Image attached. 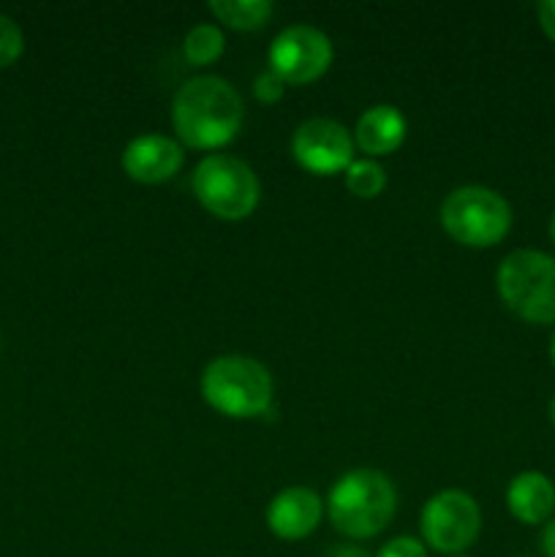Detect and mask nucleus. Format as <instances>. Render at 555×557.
I'll return each mask as SVG.
<instances>
[{
	"label": "nucleus",
	"instance_id": "nucleus-1",
	"mask_svg": "<svg viewBox=\"0 0 555 557\" xmlns=\"http://www.w3.org/2000/svg\"><path fill=\"white\" fill-rule=\"evenodd\" d=\"M245 107L223 76H194L172 98V125L180 141L194 150H218L239 134Z\"/></svg>",
	"mask_w": 555,
	"mask_h": 557
},
{
	"label": "nucleus",
	"instance_id": "nucleus-2",
	"mask_svg": "<svg viewBox=\"0 0 555 557\" xmlns=\"http://www.w3.org/2000/svg\"><path fill=\"white\" fill-rule=\"evenodd\" d=\"M397 509V490L386 473L375 468L348 471L326 495V515L337 533L365 542L384 531Z\"/></svg>",
	"mask_w": 555,
	"mask_h": 557
},
{
	"label": "nucleus",
	"instance_id": "nucleus-3",
	"mask_svg": "<svg viewBox=\"0 0 555 557\" xmlns=\"http://www.w3.org/2000/svg\"><path fill=\"white\" fill-rule=\"evenodd\" d=\"M201 397L229 419H256L272 406V375L256 359L223 354L201 373Z\"/></svg>",
	"mask_w": 555,
	"mask_h": 557
},
{
	"label": "nucleus",
	"instance_id": "nucleus-4",
	"mask_svg": "<svg viewBox=\"0 0 555 557\" xmlns=\"http://www.w3.org/2000/svg\"><path fill=\"white\" fill-rule=\"evenodd\" d=\"M495 288L528 324H555V259L533 248L511 250L495 272Z\"/></svg>",
	"mask_w": 555,
	"mask_h": 557
},
{
	"label": "nucleus",
	"instance_id": "nucleus-5",
	"mask_svg": "<svg viewBox=\"0 0 555 557\" xmlns=\"http://www.w3.org/2000/svg\"><path fill=\"white\" fill-rule=\"evenodd\" d=\"M199 205L221 221H243L259 207L261 185L254 169L226 152L201 158L190 177Z\"/></svg>",
	"mask_w": 555,
	"mask_h": 557
},
{
	"label": "nucleus",
	"instance_id": "nucleus-6",
	"mask_svg": "<svg viewBox=\"0 0 555 557\" xmlns=\"http://www.w3.org/2000/svg\"><path fill=\"white\" fill-rule=\"evenodd\" d=\"M441 226L466 248H493L509 234L511 207L498 190L462 185L441 205Z\"/></svg>",
	"mask_w": 555,
	"mask_h": 557
},
{
	"label": "nucleus",
	"instance_id": "nucleus-7",
	"mask_svg": "<svg viewBox=\"0 0 555 557\" xmlns=\"http://www.w3.org/2000/svg\"><path fill=\"white\" fill-rule=\"evenodd\" d=\"M419 528L424 547L449 557L462 555L479 539L482 511L466 490H441L424 504Z\"/></svg>",
	"mask_w": 555,
	"mask_h": 557
},
{
	"label": "nucleus",
	"instance_id": "nucleus-8",
	"mask_svg": "<svg viewBox=\"0 0 555 557\" xmlns=\"http://www.w3.org/2000/svg\"><path fill=\"white\" fill-rule=\"evenodd\" d=\"M332 41L313 25H288L272 38L270 71L286 85H310L321 79L332 65Z\"/></svg>",
	"mask_w": 555,
	"mask_h": 557
},
{
	"label": "nucleus",
	"instance_id": "nucleus-9",
	"mask_svg": "<svg viewBox=\"0 0 555 557\" xmlns=\"http://www.w3.org/2000/svg\"><path fill=\"white\" fill-rule=\"evenodd\" d=\"M354 136L330 117H310L294 131L292 156L313 174H341L354 161Z\"/></svg>",
	"mask_w": 555,
	"mask_h": 557
},
{
	"label": "nucleus",
	"instance_id": "nucleus-10",
	"mask_svg": "<svg viewBox=\"0 0 555 557\" xmlns=\"http://www.w3.org/2000/svg\"><path fill=\"white\" fill-rule=\"evenodd\" d=\"M183 145L163 134L134 136L123 150V172L141 185L169 183L183 169Z\"/></svg>",
	"mask_w": 555,
	"mask_h": 557
},
{
	"label": "nucleus",
	"instance_id": "nucleus-11",
	"mask_svg": "<svg viewBox=\"0 0 555 557\" xmlns=\"http://www.w3.org/2000/svg\"><path fill=\"white\" fill-rule=\"evenodd\" d=\"M324 517V504L310 487H286L267 506V528L283 542L308 539Z\"/></svg>",
	"mask_w": 555,
	"mask_h": 557
},
{
	"label": "nucleus",
	"instance_id": "nucleus-12",
	"mask_svg": "<svg viewBox=\"0 0 555 557\" xmlns=\"http://www.w3.org/2000/svg\"><path fill=\"white\" fill-rule=\"evenodd\" d=\"M408 123L403 112L392 103H375L365 109L354 128V145L368 158H381L395 152L406 141Z\"/></svg>",
	"mask_w": 555,
	"mask_h": 557
},
{
	"label": "nucleus",
	"instance_id": "nucleus-13",
	"mask_svg": "<svg viewBox=\"0 0 555 557\" xmlns=\"http://www.w3.org/2000/svg\"><path fill=\"white\" fill-rule=\"evenodd\" d=\"M509 515L522 525L547 522L555 511V487L542 471H522L506 487Z\"/></svg>",
	"mask_w": 555,
	"mask_h": 557
},
{
	"label": "nucleus",
	"instance_id": "nucleus-14",
	"mask_svg": "<svg viewBox=\"0 0 555 557\" xmlns=\"http://www.w3.org/2000/svg\"><path fill=\"white\" fill-rule=\"evenodd\" d=\"M207 9L218 22L234 30H259L275 11L270 0H210Z\"/></svg>",
	"mask_w": 555,
	"mask_h": 557
},
{
	"label": "nucleus",
	"instance_id": "nucleus-15",
	"mask_svg": "<svg viewBox=\"0 0 555 557\" xmlns=\"http://www.w3.org/2000/svg\"><path fill=\"white\" fill-rule=\"evenodd\" d=\"M223 47H226L223 30L218 25H212V22L194 25L183 38V54L190 65L215 63L223 54Z\"/></svg>",
	"mask_w": 555,
	"mask_h": 557
},
{
	"label": "nucleus",
	"instance_id": "nucleus-16",
	"mask_svg": "<svg viewBox=\"0 0 555 557\" xmlns=\"http://www.w3.org/2000/svg\"><path fill=\"white\" fill-rule=\"evenodd\" d=\"M343 177L357 199H375L386 188V172L375 158H354Z\"/></svg>",
	"mask_w": 555,
	"mask_h": 557
},
{
	"label": "nucleus",
	"instance_id": "nucleus-17",
	"mask_svg": "<svg viewBox=\"0 0 555 557\" xmlns=\"http://www.w3.org/2000/svg\"><path fill=\"white\" fill-rule=\"evenodd\" d=\"M22 49H25V36H22V27L16 25L11 16L0 14V69H9L16 60L22 58Z\"/></svg>",
	"mask_w": 555,
	"mask_h": 557
},
{
	"label": "nucleus",
	"instance_id": "nucleus-18",
	"mask_svg": "<svg viewBox=\"0 0 555 557\" xmlns=\"http://www.w3.org/2000/svg\"><path fill=\"white\" fill-rule=\"evenodd\" d=\"M283 92H286V82L275 74V71L264 69L259 76L254 79V96L259 98L261 103H275L281 101Z\"/></svg>",
	"mask_w": 555,
	"mask_h": 557
},
{
	"label": "nucleus",
	"instance_id": "nucleus-19",
	"mask_svg": "<svg viewBox=\"0 0 555 557\" xmlns=\"http://www.w3.org/2000/svg\"><path fill=\"white\" fill-rule=\"evenodd\" d=\"M375 557H428V547L414 536H395L379 549Z\"/></svg>",
	"mask_w": 555,
	"mask_h": 557
},
{
	"label": "nucleus",
	"instance_id": "nucleus-20",
	"mask_svg": "<svg viewBox=\"0 0 555 557\" xmlns=\"http://www.w3.org/2000/svg\"><path fill=\"white\" fill-rule=\"evenodd\" d=\"M536 16L544 36H547L550 41H555V0H542V3L536 5Z\"/></svg>",
	"mask_w": 555,
	"mask_h": 557
},
{
	"label": "nucleus",
	"instance_id": "nucleus-21",
	"mask_svg": "<svg viewBox=\"0 0 555 557\" xmlns=\"http://www.w3.org/2000/svg\"><path fill=\"white\" fill-rule=\"evenodd\" d=\"M542 553L544 557H555V520H550L542 531Z\"/></svg>",
	"mask_w": 555,
	"mask_h": 557
},
{
	"label": "nucleus",
	"instance_id": "nucleus-22",
	"mask_svg": "<svg viewBox=\"0 0 555 557\" xmlns=\"http://www.w3.org/2000/svg\"><path fill=\"white\" fill-rule=\"evenodd\" d=\"M326 557H368V553L359 547H335V549H330V555Z\"/></svg>",
	"mask_w": 555,
	"mask_h": 557
},
{
	"label": "nucleus",
	"instance_id": "nucleus-23",
	"mask_svg": "<svg viewBox=\"0 0 555 557\" xmlns=\"http://www.w3.org/2000/svg\"><path fill=\"white\" fill-rule=\"evenodd\" d=\"M550 362H553L555 368V332H553V341H550Z\"/></svg>",
	"mask_w": 555,
	"mask_h": 557
},
{
	"label": "nucleus",
	"instance_id": "nucleus-24",
	"mask_svg": "<svg viewBox=\"0 0 555 557\" xmlns=\"http://www.w3.org/2000/svg\"><path fill=\"white\" fill-rule=\"evenodd\" d=\"M550 239L555 243V212H553V218H550Z\"/></svg>",
	"mask_w": 555,
	"mask_h": 557
},
{
	"label": "nucleus",
	"instance_id": "nucleus-25",
	"mask_svg": "<svg viewBox=\"0 0 555 557\" xmlns=\"http://www.w3.org/2000/svg\"><path fill=\"white\" fill-rule=\"evenodd\" d=\"M550 419H553V424H555V397L550 400Z\"/></svg>",
	"mask_w": 555,
	"mask_h": 557
},
{
	"label": "nucleus",
	"instance_id": "nucleus-26",
	"mask_svg": "<svg viewBox=\"0 0 555 557\" xmlns=\"http://www.w3.org/2000/svg\"><path fill=\"white\" fill-rule=\"evenodd\" d=\"M452 557H468V555H452Z\"/></svg>",
	"mask_w": 555,
	"mask_h": 557
}]
</instances>
